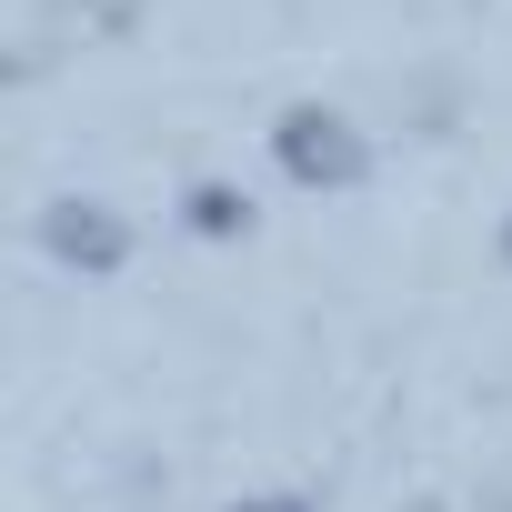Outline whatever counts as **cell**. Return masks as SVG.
Here are the masks:
<instances>
[{
    "label": "cell",
    "instance_id": "obj_1",
    "mask_svg": "<svg viewBox=\"0 0 512 512\" xmlns=\"http://www.w3.org/2000/svg\"><path fill=\"white\" fill-rule=\"evenodd\" d=\"M272 161H282V181H302V191H362L372 141L352 131V111H332V101H292V111L272 121Z\"/></svg>",
    "mask_w": 512,
    "mask_h": 512
},
{
    "label": "cell",
    "instance_id": "obj_2",
    "mask_svg": "<svg viewBox=\"0 0 512 512\" xmlns=\"http://www.w3.org/2000/svg\"><path fill=\"white\" fill-rule=\"evenodd\" d=\"M41 251H51L61 272H121L131 262V221L111 201H91V191H61L41 211Z\"/></svg>",
    "mask_w": 512,
    "mask_h": 512
},
{
    "label": "cell",
    "instance_id": "obj_3",
    "mask_svg": "<svg viewBox=\"0 0 512 512\" xmlns=\"http://www.w3.org/2000/svg\"><path fill=\"white\" fill-rule=\"evenodd\" d=\"M181 221H191L201 241H241V231H251V201H241L231 181H191V191H181Z\"/></svg>",
    "mask_w": 512,
    "mask_h": 512
},
{
    "label": "cell",
    "instance_id": "obj_4",
    "mask_svg": "<svg viewBox=\"0 0 512 512\" xmlns=\"http://www.w3.org/2000/svg\"><path fill=\"white\" fill-rule=\"evenodd\" d=\"M231 512H312L302 492H251V502H231Z\"/></svg>",
    "mask_w": 512,
    "mask_h": 512
},
{
    "label": "cell",
    "instance_id": "obj_5",
    "mask_svg": "<svg viewBox=\"0 0 512 512\" xmlns=\"http://www.w3.org/2000/svg\"><path fill=\"white\" fill-rule=\"evenodd\" d=\"M502 262H512V211H502Z\"/></svg>",
    "mask_w": 512,
    "mask_h": 512
}]
</instances>
